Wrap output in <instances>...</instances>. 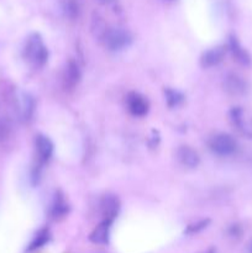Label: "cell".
<instances>
[{
  "label": "cell",
  "instance_id": "cell-1",
  "mask_svg": "<svg viewBox=\"0 0 252 253\" xmlns=\"http://www.w3.org/2000/svg\"><path fill=\"white\" fill-rule=\"evenodd\" d=\"M24 56L35 68H42L48 61V49L39 34H32L24 48Z\"/></svg>",
  "mask_w": 252,
  "mask_h": 253
},
{
  "label": "cell",
  "instance_id": "cell-2",
  "mask_svg": "<svg viewBox=\"0 0 252 253\" xmlns=\"http://www.w3.org/2000/svg\"><path fill=\"white\" fill-rule=\"evenodd\" d=\"M101 40L108 49L120 51L131 43V35L126 30L120 29V27H113V29L106 30Z\"/></svg>",
  "mask_w": 252,
  "mask_h": 253
},
{
  "label": "cell",
  "instance_id": "cell-3",
  "mask_svg": "<svg viewBox=\"0 0 252 253\" xmlns=\"http://www.w3.org/2000/svg\"><path fill=\"white\" fill-rule=\"evenodd\" d=\"M209 147L217 156H231L237 150V142L231 135L217 133L209 141Z\"/></svg>",
  "mask_w": 252,
  "mask_h": 253
},
{
  "label": "cell",
  "instance_id": "cell-4",
  "mask_svg": "<svg viewBox=\"0 0 252 253\" xmlns=\"http://www.w3.org/2000/svg\"><path fill=\"white\" fill-rule=\"evenodd\" d=\"M126 106L127 110L130 111L131 115L137 116V118H142L148 113L150 109V104H148L147 99L141 94L136 93V91H131L126 96Z\"/></svg>",
  "mask_w": 252,
  "mask_h": 253
},
{
  "label": "cell",
  "instance_id": "cell-5",
  "mask_svg": "<svg viewBox=\"0 0 252 253\" xmlns=\"http://www.w3.org/2000/svg\"><path fill=\"white\" fill-rule=\"evenodd\" d=\"M35 147H36L37 162L41 167L42 165L51 160L52 155H53V143L47 136L37 135L36 140H35Z\"/></svg>",
  "mask_w": 252,
  "mask_h": 253
},
{
  "label": "cell",
  "instance_id": "cell-6",
  "mask_svg": "<svg viewBox=\"0 0 252 253\" xmlns=\"http://www.w3.org/2000/svg\"><path fill=\"white\" fill-rule=\"evenodd\" d=\"M81 68L74 61H68L63 72V86L66 89H74L81 82Z\"/></svg>",
  "mask_w": 252,
  "mask_h": 253
},
{
  "label": "cell",
  "instance_id": "cell-7",
  "mask_svg": "<svg viewBox=\"0 0 252 253\" xmlns=\"http://www.w3.org/2000/svg\"><path fill=\"white\" fill-rule=\"evenodd\" d=\"M101 215H103V220H108V221L113 222L116 219L120 210V203L119 199L114 195H105L100 203Z\"/></svg>",
  "mask_w": 252,
  "mask_h": 253
},
{
  "label": "cell",
  "instance_id": "cell-8",
  "mask_svg": "<svg viewBox=\"0 0 252 253\" xmlns=\"http://www.w3.org/2000/svg\"><path fill=\"white\" fill-rule=\"evenodd\" d=\"M229 49L231 52L232 57H234L235 61L237 63H240L241 66H251L252 63V58L251 54L247 52L246 48L241 46V43L239 42V40L236 39L235 36H231L229 40Z\"/></svg>",
  "mask_w": 252,
  "mask_h": 253
},
{
  "label": "cell",
  "instance_id": "cell-9",
  "mask_svg": "<svg viewBox=\"0 0 252 253\" xmlns=\"http://www.w3.org/2000/svg\"><path fill=\"white\" fill-rule=\"evenodd\" d=\"M224 88L229 94L235 96L244 95L247 91V84L244 79L235 73H230L224 79Z\"/></svg>",
  "mask_w": 252,
  "mask_h": 253
},
{
  "label": "cell",
  "instance_id": "cell-10",
  "mask_svg": "<svg viewBox=\"0 0 252 253\" xmlns=\"http://www.w3.org/2000/svg\"><path fill=\"white\" fill-rule=\"evenodd\" d=\"M113 222L108 221V220H103L95 229L91 231V234L89 235V240H90L93 244L96 245H105L109 242L110 239V229Z\"/></svg>",
  "mask_w": 252,
  "mask_h": 253
},
{
  "label": "cell",
  "instance_id": "cell-11",
  "mask_svg": "<svg viewBox=\"0 0 252 253\" xmlns=\"http://www.w3.org/2000/svg\"><path fill=\"white\" fill-rule=\"evenodd\" d=\"M177 158L184 167L188 168H195L198 167L200 162V158L198 152H195L193 148L189 146H182L178 148L177 151Z\"/></svg>",
  "mask_w": 252,
  "mask_h": 253
},
{
  "label": "cell",
  "instance_id": "cell-12",
  "mask_svg": "<svg viewBox=\"0 0 252 253\" xmlns=\"http://www.w3.org/2000/svg\"><path fill=\"white\" fill-rule=\"evenodd\" d=\"M69 211V205L67 204L66 199H64L63 195L59 192L56 193L53 200H52L51 209H49V215H51V219L53 220H61L68 214Z\"/></svg>",
  "mask_w": 252,
  "mask_h": 253
},
{
  "label": "cell",
  "instance_id": "cell-13",
  "mask_svg": "<svg viewBox=\"0 0 252 253\" xmlns=\"http://www.w3.org/2000/svg\"><path fill=\"white\" fill-rule=\"evenodd\" d=\"M225 49L222 47H215V48L209 49L205 52L200 58V63L204 68H211V67L217 66L220 62L224 59Z\"/></svg>",
  "mask_w": 252,
  "mask_h": 253
},
{
  "label": "cell",
  "instance_id": "cell-14",
  "mask_svg": "<svg viewBox=\"0 0 252 253\" xmlns=\"http://www.w3.org/2000/svg\"><path fill=\"white\" fill-rule=\"evenodd\" d=\"M48 240H49L48 230L47 229L40 230V231L36 234V236L34 237V240L31 241V244L29 245V249H27V251L32 252V251H36V250L41 249L42 246H44V245L48 242Z\"/></svg>",
  "mask_w": 252,
  "mask_h": 253
},
{
  "label": "cell",
  "instance_id": "cell-15",
  "mask_svg": "<svg viewBox=\"0 0 252 253\" xmlns=\"http://www.w3.org/2000/svg\"><path fill=\"white\" fill-rule=\"evenodd\" d=\"M165 96L168 106H170V108H175V106L180 105L183 103V100H184L183 94H180L177 90H173V89H166Z\"/></svg>",
  "mask_w": 252,
  "mask_h": 253
},
{
  "label": "cell",
  "instance_id": "cell-16",
  "mask_svg": "<svg viewBox=\"0 0 252 253\" xmlns=\"http://www.w3.org/2000/svg\"><path fill=\"white\" fill-rule=\"evenodd\" d=\"M62 7H63V12L67 17L69 19H76L79 15V5L77 0H64L63 4H62Z\"/></svg>",
  "mask_w": 252,
  "mask_h": 253
},
{
  "label": "cell",
  "instance_id": "cell-17",
  "mask_svg": "<svg viewBox=\"0 0 252 253\" xmlns=\"http://www.w3.org/2000/svg\"><path fill=\"white\" fill-rule=\"evenodd\" d=\"M210 220H200V221L198 222H194V224H190L189 226L187 227V230H185V234L188 235H194V234H198V232L203 231L204 229H207V226L209 225Z\"/></svg>",
  "mask_w": 252,
  "mask_h": 253
},
{
  "label": "cell",
  "instance_id": "cell-18",
  "mask_svg": "<svg viewBox=\"0 0 252 253\" xmlns=\"http://www.w3.org/2000/svg\"><path fill=\"white\" fill-rule=\"evenodd\" d=\"M230 118L234 125L236 126L239 130H245L244 127V120H242V110L240 108H234L230 111Z\"/></svg>",
  "mask_w": 252,
  "mask_h": 253
},
{
  "label": "cell",
  "instance_id": "cell-19",
  "mask_svg": "<svg viewBox=\"0 0 252 253\" xmlns=\"http://www.w3.org/2000/svg\"><path fill=\"white\" fill-rule=\"evenodd\" d=\"M34 100H32L30 96H26L24 100V108H22V111H24V118L30 119L32 116V113H34Z\"/></svg>",
  "mask_w": 252,
  "mask_h": 253
},
{
  "label": "cell",
  "instance_id": "cell-20",
  "mask_svg": "<svg viewBox=\"0 0 252 253\" xmlns=\"http://www.w3.org/2000/svg\"><path fill=\"white\" fill-rule=\"evenodd\" d=\"M10 133V124L6 120H0V138H6Z\"/></svg>",
  "mask_w": 252,
  "mask_h": 253
},
{
  "label": "cell",
  "instance_id": "cell-21",
  "mask_svg": "<svg viewBox=\"0 0 252 253\" xmlns=\"http://www.w3.org/2000/svg\"><path fill=\"white\" fill-rule=\"evenodd\" d=\"M99 1H100L101 4H111V2H114L115 0H99Z\"/></svg>",
  "mask_w": 252,
  "mask_h": 253
},
{
  "label": "cell",
  "instance_id": "cell-22",
  "mask_svg": "<svg viewBox=\"0 0 252 253\" xmlns=\"http://www.w3.org/2000/svg\"><path fill=\"white\" fill-rule=\"evenodd\" d=\"M247 251H249V253H252V240L250 241L249 246H247Z\"/></svg>",
  "mask_w": 252,
  "mask_h": 253
},
{
  "label": "cell",
  "instance_id": "cell-23",
  "mask_svg": "<svg viewBox=\"0 0 252 253\" xmlns=\"http://www.w3.org/2000/svg\"><path fill=\"white\" fill-rule=\"evenodd\" d=\"M207 253H215V252L211 250V251H209V252H207Z\"/></svg>",
  "mask_w": 252,
  "mask_h": 253
},
{
  "label": "cell",
  "instance_id": "cell-24",
  "mask_svg": "<svg viewBox=\"0 0 252 253\" xmlns=\"http://www.w3.org/2000/svg\"><path fill=\"white\" fill-rule=\"evenodd\" d=\"M167 1H174V0H167Z\"/></svg>",
  "mask_w": 252,
  "mask_h": 253
}]
</instances>
